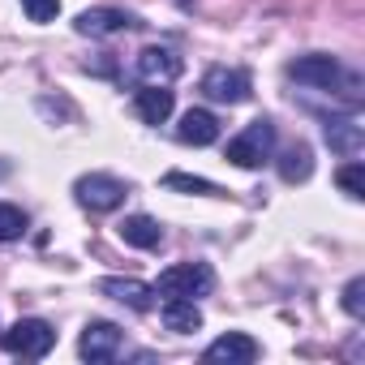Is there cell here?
<instances>
[{
  "instance_id": "obj_7",
  "label": "cell",
  "mask_w": 365,
  "mask_h": 365,
  "mask_svg": "<svg viewBox=\"0 0 365 365\" xmlns=\"http://www.w3.org/2000/svg\"><path fill=\"white\" fill-rule=\"evenodd\" d=\"M202 95L211 99V103H245L250 99V73L245 69H224V65H215V69H207L202 73Z\"/></svg>"
},
{
  "instance_id": "obj_6",
  "label": "cell",
  "mask_w": 365,
  "mask_h": 365,
  "mask_svg": "<svg viewBox=\"0 0 365 365\" xmlns=\"http://www.w3.org/2000/svg\"><path fill=\"white\" fill-rule=\"evenodd\" d=\"M120 339H125V335H120V327H116V322L95 318V322H86V331H82L78 352H82V361H91V365H108V361H116Z\"/></svg>"
},
{
  "instance_id": "obj_22",
  "label": "cell",
  "mask_w": 365,
  "mask_h": 365,
  "mask_svg": "<svg viewBox=\"0 0 365 365\" xmlns=\"http://www.w3.org/2000/svg\"><path fill=\"white\" fill-rule=\"evenodd\" d=\"M22 9H26L31 22L48 26V22H56V14H61V0H22Z\"/></svg>"
},
{
  "instance_id": "obj_19",
  "label": "cell",
  "mask_w": 365,
  "mask_h": 365,
  "mask_svg": "<svg viewBox=\"0 0 365 365\" xmlns=\"http://www.w3.org/2000/svg\"><path fill=\"white\" fill-rule=\"evenodd\" d=\"M26 232V211L14 207V202H0V245L5 241H18Z\"/></svg>"
},
{
  "instance_id": "obj_20",
  "label": "cell",
  "mask_w": 365,
  "mask_h": 365,
  "mask_svg": "<svg viewBox=\"0 0 365 365\" xmlns=\"http://www.w3.org/2000/svg\"><path fill=\"white\" fill-rule=\"evenodd\" d=\"M335 180H339V190L348 194V198H365V168L352 159V163H344L339 172H335Z\"/></svg>"
},
{
  "instance_id": "obj_14",
  "label": "cell",
  "mask_w": 365,
  "mask_h": 365,
  "mask_svg": "<svg viewBox=\"0 0 365 365\" xmlns=\"http://www.w3.org/2000/svg\"><path fill=\"white\" fill-rule=\"evenodd\" d=\"M133 112H138V120H146V125H163V120L172 116V91H168V86H142V91L133 95Z\"/></svg>"
},
{
  "instance_id": "obj_4",
  "label": "cell",
  "mask_w": 365,
  "mask_h": 365,
  "mask_svg": "<svg viewBox=\"0 0 365 365\" xmlns=\"http://www.w3.org/2000/svg\"><path fill=\"white\" fill-rule=\"evenodd\" d=\"M73 194H78V202L86 207V211H95V215H108V211H116L120 202H125V185L116 176H108V172H91V176H78V185H73Z\"/></svg>"
},
{
  "instance_id": "obj_13",
  "label": "cell",
  "mask_w": 365,
  "mask_h": 365,
  "mask_svg": "<svg viewBox=\"0 0 365 365\" xmlns=\"http://www.w3.org/2000/svg\"><path fill=\"white\" fill-rule=\"evenodd\" d=\"M327 146H331L335 155H344V159H356V155L365 150V125H361L356 116L331 120V125H327Z\"/></svg>"
},
{
  "instance_id": "obj_10",
  "label": "cell",
  "mask_w": 365,
  "mask_h": 365,
  "mask_svg": "<svg viewBox=\"0 0 365 365\" xmlns=\"http://www.w3.org/2000/svg\"><path fill=\"white\" fill-rule=\"evenodd\" d=\"M207 361L211 365H250V361H258V339H250L241 331H228L207 348Z\"/></svg>"
},
{
  "instance_id": "obj_16",
  "label": "cell",
  "mask_w": 365,
  "mask_h": 365,
  "mask_svg": "<svg viewBox=\"0 0 365 365\" xmlns=\"http://www.w3.org/2000/svg\"><path fill=\"white\" fill-rule=\"evenodd\" d=\"M120 241L133 245V250H159L163 245V228L150 220V215H129L120 224Z\"/></svg>"
},
{
  "instance_id": "obj_11",
  "label": "cell",
  "mask_w": 365,
  "mask_h": 365,
  "mask_svg": "<svg viewBox=\"0 0 365 365\" xmlns=\"http://www.w3.org/2000/svg\"><path fill=\"white\" fill-rule=\"evenodd\" d=\"M99 292L112 297V301H120V305H129V309H138V314L155 309V288L142 284V279H116V275H108V279H99Z\"/></svg>"
},
{
  "instance_id": "obj_18",
  "label": "cell",
  "mask_w": 365,
  "mask_h": 365,
  "mask_svg": "<svg viewBox=\"0 0 365 365\" xmlns=\"http://www.w3.org/2000/svg\"><path fill=\"white\" fill-rule=\"evenodd\" d=\"M163 190H180V194H202V198L220 194V185H215V180H207V176H190V172H168V176H163Z\"/></svg>"
},
{
  "instance_id": "obj_15",
  "label": "cell",
  "mask_w": 365,
  "mask_h": 365,
  "mask_svg": "<svg viewBox=\"0 0 365 365\" xmlns=\"http://www.w3.org/2000/svg\"><path fill=\"white\" fill-rule=\"evenodd\" d=\"M163 327L176 331V335H194V331L202 327V309H198V301H185V297L163 301Z\"/></svg>"
},
{
  "instance_id": "obj_5",
  "label": "cell",
  "mask_w": 365,
  "mask_h": 365,
  "mask_svg": "<svg viewBox=\"0 0 365 365\" xmlns=\"http://www.w3.org/2000/svg\"><path fill=\"white\" fill-rule=\"evenodd\" d=\"M288 78L301 82V86H314V91H339V82H348V73L339 69V61L335 56H322V52L292 61L288 65Z\"/></svg>"
},
{
  "instance_id": "obj_8",
  "label": "cell",
  "mask_w": 365,
  "mask_h": 365,
  "mask_svg": "<svg viewBox=\"0 0 365 365\" xmlns=\"http://www.w3.org/2000/svg\"><path fill=\"white\" fill-rule=\"evenodd\" d=\"M180 69H185V65H180V56L172 52V48H142L138 52V78L146 82V86H168L172 78H180Z\"/></svg>"
},
{
  "instance_id": "obj_17",
  "label": "cell",
  "mask_w": 365,
  "mask_h": 365,
  "mask_svg": "<svg viewBox=\"0 0 365 365\" xmlns=\"http://www.w3.org/2000/svg\"><path fill=\"white\" fill-rule=\"evenodd\" d=\"M309 172H314L309 146H305V142H292V146L279 155V176L288 180V185H297V180H309Z\"/></svg>"
},
{
  "instance_id": "obj_21",
  "label": "cell",
  "mask_w": 365,
  "mask_h": 365,
  "mask_svg": "<svg viewBox=\"0 0 365 365\" xmlns=\"http://www.w3.org/2000/svg\"><path fill=\"white\" fill-rule=\"evenodd\" d=\"M344 314H352V318H365V275L348 279V288H344Z\"/></svg>"
},
{
  "instance_id": "obj_1",
  "label": "cell",
  "mask_w": 365,
  "mask_h": 365,
  "mask_svg": "<svg viewBox=\"0 0 365 365\" xmlns=\"http://www.w3.org/2000/svg\"><path fill=\"white\" fill-rule=\"evenodd\" d=\"M215 288V271L207 262H176L168 267L159 279H155V297L172 301V297H185V301H198Z\"/></svg>"
},
{
  "instance_id": "obj_9",
  "label": "cell",
  "mask_w": 365,
  "mask_h": 365,
  "mask_svg": "<svg viewBox=\"0 0 365 365\" xmlns=\"http://www.w3.org/2000/svg\"><path fill=\"white\" fill-rule=\"evenodd\" d=\"M133 26H138V18L125 14V9H86L73 22V31L86 35V39H108V35H120V31H133Z\"/></svg>"
},
{
  "instance_id": "obj_12",
  "label": "cell",
  "mask_w": 365,
  "mask_h": 365,
  "mask_svg": "<svg viewBox=\"0 0 365 365\" xmlns=\"http://www.w3.org/2000/svg\"><path fill=\"white\" fill-rule=\"evenodd\" d=\"M176 138L185 142V146H211V142L220 138V120H215V112H207V108H190L185 116H180V125H176Z\"/></svg>"
},
{
  "instance_id": "obj_3",
  "label": "cell",
  "mask_w": 365,
  "mask_h": 365,
  "mask_svg": "<svg viewBox=\"0 0 365 365\" xmlns=\"http://www.w3.org/2000/svg\"><path fill=\"white\" fill-rule=\"evenodd\" d=\"M0 344H5V352L22 356V361H43L56 344V331L43 322V318H18L5 335H0Z\"/></svg>"
},
{
  "instance_id": "obj_2",
  "label": "cell",
  "mask_w": 365,
  "mask_h": 365,
  "mask_svg": "<svg viewBox=\"0 0 365 365\" xmlns=\"http://www.w3.org/2000/svg\"><path fill=\"white\" fill-rule=\"evenodd\" d=\"M271 150H275V125L267 116H258V120H250L228 142V163H237V168H262L271 159Z\"/></svg>"
}]
</instances>
